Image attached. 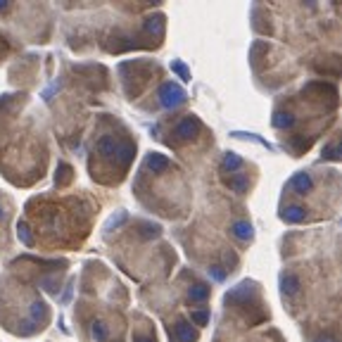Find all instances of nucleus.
<instances>
[{"label":"nucleus","mask_w":342,"mask_h":342,"mask_svg":"<svg viewBox=\"0 0 342 342\" xmlns=\"http://www.w3.org/2000/svg\"><path fill=\"white\" fill-rule=\"evenodd\" d=\"M136 342H152V340H148V337H136Z\"/></svg>","instance_id":"4be33fe9"},{"label":"nucleus","mask_w":342,"mask_h":342,"mask_svg":"<svg viewBox=\"0 0 342 342\" xmlns=\"http://www.w3.org/2000/svg\"><path fill=\"white\" fill-rule=\"evenodd\" d=\"M190 319L198 323V326H207V323H209V311H207V309H202V311H192Z\"/></svg>","instance_id":"f3484780"},{"label":"nucleus","mask_w":342,"mask_h":342,"mask_svg":"<svg viewBox=\"0 0 342 342\" xmlns=\"http://www.w3.org/2000/svg\"><path fill=\"white\" fill-rule=\"evenodd\" d=\"M97 152H100V155H105V157H110V155H114V152H116V143L112 140L110 136L103 138V140L97 143Z\"/></svg>","instance_id":"f8f14e48"},{"label":"nucleus","mask_w":342,"mask_h":342,"mask_svg":"<svg viewBox=\"0 0 342 342\" xmlns=\"http://www.w3.org/2000/svg\"><path fill=\"white\" fill-rule=\"evenodd\" d=\"M171 69H174V71H176V74L181 76L183 81H190V71L185 69V64H183V62H171Z\"/></svg>","instance_id":"dca6fc26"},{"label":"nucleus","mask_w":342,"mask_h":342,"mask_svg":"<svg viewBox=\"0 0 342 342\" xmlns=\"http://www.w3.org/2000/svg\"><path fill=\"white\" fill-rule=\"evenodd\" d=\"M31 314H34V316H41V314H43V304H41V302H36V304H34Z\"/></svg>","instance_id":"412c9836"},{"label":"nucleus","mask_w":342,"mask_h":342,"mask_svg":"<svg viewBox=\"0 0 342 342\" xmlns=\"http://www.w3.org/2000/svg\"><path fill=\"white\" fill-rule=\"evenodd\" d=\"M233 233H235L240 240H250L252 238V226H250L247 221H235V224H233Z\"/></svg>","instance_id":"9b49d317"},{"label":"nucleus","mask_w":342,"mask_h":342,"mask_svg":"<svg viewBox=\"0 0 342 342\" xmlns=\"http://www.w3.org/2000/svg\"><path fill=\"white\" fill-rule=\"evenodd\" d=\"M274 126H278V129H292V126H295V116L287 114V112H276Z\"/></svg>","instance_id":"9d476101"},{"label":"nucleus","mask_w":342,"mask_h":342,"mask_svg":"<svg viewBox=\"0 0 342 342\" xmlns=\"http://www.w3.org/2000/svg\"><path fill=\"white\" fill-rule=\"evenodd\" d=\"M5 7H7V3H0V10H5Z\"/></svg>","instance_id":"5701e85b"},{"label":"nucleus","mask_w":342,"mask_h":342,"mask_svg":"<svg viewBox=\"0 0 342 342\" xmlns=\"http://www.w3.org/2000/svg\"><path fill=\"white\" fill-rule=\"evenodd\" d=\"M198 131H200V121H198V119H195V116H185L183 121H181L176 129H174V136L181 138V140H188V138H192Z\"/></svg>","instance_id":"f03ea898"},{"label":"nucleus","mask_w":342,"mask_h":342,"mask_svg":"<svg viewBox=\"0 0 342 342\" xmlns=\"http://www.w3.org/2000/svg\"><path fill=\"white\" fill-rule=\"evenodd\" d=\"M188 297H190V302H205L207 297H209V287L202 285V283H195V285L190 287Z\"/></svg>","instance_id":"6e6552de"},{"label":"nucleus","mask_w":342,"mask_h":342,"mask_svg":"<svg viewBox=\"0 0 342 342\" xmlns=\"http://www.w3.org/2000/svg\"><path fill=\"white\" fill-rule=\"evenodd\" d=\"M281 287H283V295H297L300 292V278L295 274H283Z\"/></svg>","instance_id":"423d86ee"},{"label":"nucleus","mask_w":342,"mask_h":342,"mask_svg":"<svg viewBox=\"0 0 342 342\" xmlns=\"http://www.w3.org/2000/svg\"><path fill=\"white\" fill-rule=\"evenodd\" d=\"M90 333H93L95 342H105V340H107V328H105V323H100V321H95V323H93V328H90Z\"/></svg>","instance_id":"ddd939ff"},{"label":"nucleus","mask_w":342,"mask_h":342,"mask_svg":"<svg viewBox=\"0 0 342 342\" xmlns=\"http://www.w3.org/2000/svg\"><path fill=\"white\" fill-rule=\"evenodd\" d=\"M209 274L214 276V281H224V276H226L224 271H221V266H212L209 268Z\"/></svg>","instance_id":"aec40b11"},{"label":"nucleus","mask_w":342,"mask_h":342,"mask_svg":"<svg viewBox=\"0 0 342 342\" xmlns=\"http://www.w3.org/2000/svg\"><path fill=\"white\" fill-rule=\"evenodd\" d=\"M176 337H178V342H195L198 340V333L190 328V323L178 321L176 323Z\"/></svg>","instance_id":"39448f33"},{"label":"nucleus","mask_w":342,"mask_h":342,"mask_svg":"<svg viewBox=\"0 0 342 342\" xmlns=\"http://www.w3.org/2000/svg\"><path fill=\"white\" fill-rule=\"evenodd\" d=\"M116 152H119V157H121L124 164H129L131 157H133V148H131L129 143H121V145H116Z\"/></svg>","instance_id":"4468645a"},{"label":"nucleus","mask_w":342,"mask_h":342,"mask_svg":"<svg viewBox=\"0 0 342 342\" xmlns=\"http://www.w3.org/2000/svg\"><path fill=\"white\" fill-rule=\"evenodd\" d=\"M159 100H162V105H164L166 110H174V107H178V105L185 100V90L178 86V83H164L162 88H159Z\"/></svg>","instance_id":"f257e3e1"},{"label":"nucleus","mask_w":342,"mask_h":342,"mask_svg":"<svg viewBox=\"0 0 342 342\" xmlns=\"http://www.w3.org/2000/svg\"><path fill=\"white\" fill-rule=\"evenodd\" d=\"M281 219L287 221V224H300V221H304V209H302V207H297V205L287 207V209H283Z\"/></svg>","instance_id":"0eeeda50"},{"label":"nucleus","mask_w":342,"mask_h":342,"mask_svg":"<svg viewBox=\"0 0 342 342\" xmlns=\"http://www.w3.org/2000/svg\"><path fill=\"white\" fill-rule=\"evenodd\" d=\"M228 188L235 192H245L247 190V176H238V178H233V181H228Z\"/></svg>","instance_id":"2eb2a0df"},{"label":"nucleus","mask_w":342,"mask_h":342,"mask_svg":"<svg viewBox=\"0 0 342 342\" xmlns=\"http://www.w3.org/2000/svg\"><path fill=\"white\" fill-rule=\"evenodd\" d=\"M290 188L292 190H297L300 195H304V192H309L311 188H314V181H311V176L309 174H304V171H300V174H295L292 178H290Z\"/></svg>","instance_id":"7ed1b4c3"},{"label":"nucleus","mask_w":342,"mask_h":342,"mask_svg":"<svg viewBox=\"0 0 342 342\" xmlns=\"http://www.w3.org/2000/svg\"><path fill=\"white\" fill-rule=\"evenodd\" d=\"M221 166H224L226 171H238L240 166H242V159H240L235 152H226V155H224V162H221Z\"/></svg>","instance_id":"1a4fd4ad"},{"label":"nucleus","mask_w":342,"mask_h":342,"mask_svg":"<svg viewBox=\"0 0 342 342\" xmlns=\"http://www.w3.org/2000/svg\"><path fill=\"white\" fill-rule=\"evenodd\" d=\"M145 166H148L152 174H159V171H164L166 166H169V159H166L164 155H159V152H152L150 157H148V162H145Z\"/></svg>","instance_id":"20e7f679"},{"label":"nucleus","mask_w":342,"mask_h":342,"mask_svg":"<svg viewBox=\"0 0 342 342\" xmlns=\"http://www.w3.org/2000/svg\"><path fill=\"white\" fill-rule=\"evenodd\" d=\"M323 157H328V159H337V148H335V145H330V148H326V150H323Z\"/></svg>","instance_id":"6ab92c4d"},{"label":"nucleus","mask_w":342,"mask_h":342,"mask_svg":"<svg viewBox=\"0 0 342 342\" xmlns=\"http://www.w3.org/2000/svg\"><path fill=\"white\" fill-rule=\"evenodd\" d=\"M19 238H21V242H24V245H31V235H29V228H27V224H24V221L19 224Z\"/></svg>","instance_id":"a211bd4d"}]
</instances>
